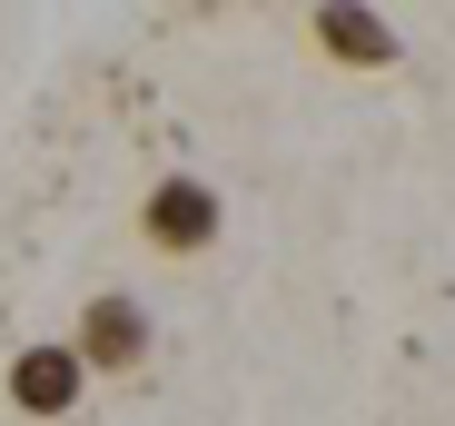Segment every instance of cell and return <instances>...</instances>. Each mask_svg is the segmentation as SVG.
I'll list each match as a JSON object with an SVG mask.
<instances>
[{"mask_svg": "<svg viewBox=\"0 0 455 426\" xmlns=\"http://www.w3.org/2000/svg\"><path fill=\"white\" fill-rule=\"evenodd\" d=\"M218 229H228V208H218V189L198 179V169H169V179H148L139 189V248L148 258H208L218 248Z\"/></svg>", "mask_w": 455, "mask_h": 426, "instance_id": "obj_1", "label": "cell"}, {"mask_svg": "<svg viewBox=\"0 0 455 426\" xmlns=\"http://www.w3.org/2000/svg\"><path fill=\"white\" fill-rule=\"evenodd\" d=\"M148 347H159V327H148V308L129 288H100L80 298V327H69V358H80V377H139Z\"/></svg>", "mask_w": 455, "mask_h": 426, "instance_id": "obj_2", "label": "cell"}, {"mask_svg": "<svg viewBox=\"0 0 455 426\" xmlns=\"http://www.w3.org/2000/svg\"><path fill=\"white\" fill-rule=\"evenodd\" d=\"M0 397H11L30 426H69L80 397H90V377H80V358H69V337H30L20 358L0 367Z\"/></svg>", "mask_w": 455, "mask_h": 426, "instance_id": "obj_3", "label": "cell"}, {"mask_svg": "<svg viewBox=\"0 0 455 426\" xmlns=\"http://www.w3.org/2000/svg\"><path fill=\"white\" fill-rule=\"evenodd\" d=\"M307 50L337 60V69H396L406 60L396 20L387 11H356V0H317V11H307Z\"/></svg>", "mask_w": 455, "mask_h": 426, "instance_id": "obj_4", "label": "cell"}, {"mask_svg": "<svg viewBox=\"0 0 455 426\" xmlns=\"http://www.w3.org/2000/svg\"><path fill=\"white\" fill-rule=\"evenodd\" d=\"M69 426H80V416H69Z\"/></svg>", "mask_w": 455, "mask_h": 426, "instance_id": "obj_5", "label": "cell"}]
</instances>
